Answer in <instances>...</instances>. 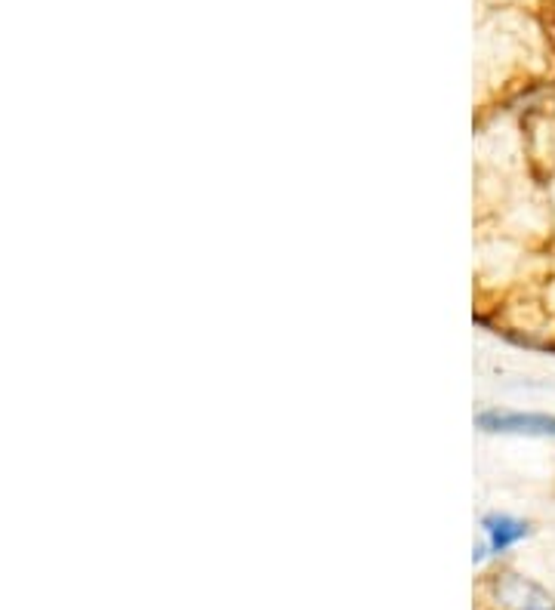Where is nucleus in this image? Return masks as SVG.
Listing matches in <instances>:
<instances>
[{
    "label": "nucleus",
    "mask_w": 555,
    "mask_h": 610,
    "mask_svg": "<svg viewBox=\"0 0 555 610\" xmlns=\"http://www.w3.org/2000/svg\"><path fill=\"white\" fill-rule=\"evenodd\" d=\"M485 531L487 540H491V552H506V549L516 546L521 536L527 533V527L521 521L510 518V515H491V518H485Z\"/></svg>",
    "instance_id": "obj_2"
},
{
    "label": "nucleus",
    "mask_w": 555,
    "mask_h": 610,
    "mask_svg": "<svg viewBox=\"0 0 555 610\" xmlns=\"http://www.w3.org/2000/svg\"><path fill=\"white\" fill-rule=\"evenodd\" d=\"M478 426L487 432H512V435H550L555 438V417L550 413H510L487 411L478 413Z\"/></svg>",
    "instance_id": "obj_1"
}]
</instances>
